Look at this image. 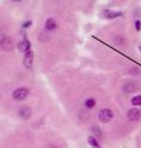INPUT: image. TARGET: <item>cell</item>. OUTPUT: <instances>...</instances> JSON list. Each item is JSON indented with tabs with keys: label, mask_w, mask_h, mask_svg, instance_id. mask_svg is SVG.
<instances>
[{
	"label": "cell",
	"mask_w": 141,
	"mask_h": 148,
	"mask_svg": "<svg viewBox=\"0 0 141 148\" xmlns=\"http://www.w3.org/2000/svg\"><path fill=\"white\" fill-rule=\"evenodd\" d=\"M12 1H15V3H19V1H21V0H12Z\"/></svg>",
	"instance_id": "ac0fdd59"
},
{
	"label": "cell",
	"mask_w": 141,
	"mask_h": 148,
	"mask_svg": "<svg viewBox=\"0 0 141 148\" xmlns=\"http://www.w3.org/2000/svg\"><path fill=\"white\" fill-rule=\"evenodd\" d=\"M17 114H19V116L21 119H30L31 115H32V110H31L30 106H22V108L19 109V111H17Z\"/></svg>",
	"instance_id": "277c9868"
},
{
	"label": "cell",
	"mask_w": 141,
	"mask_h": 148,
	"mask_svg": "<svg viewBox=\"0 0 141 148\" xmlns=\"http://www.w3.org/2000/svg\"><path fill=\"white\" fill-rule=\"evenodd\" d=\"M5 37H6V35L4 34V32H0V42H1V41L5 38Z\"/></svg>",
	"instance_id": "e0dca14e"
},
{
	"label": "cell",
	"mask_w": 141,
	"mask_h": 148,
	"mask_svg": "<svg viewBox=\"0 0 141 148\" xmlns=\"http://www.w3.org/2000/svg\"><path fill=\"white\" fill-rule=\"evenodd\" d=\"M88 143L91 146H92L93 148H101V146L98 145V142H97V140L94 138L93 136H91V137H88Z\"/></svg>",
	"instance_id": "8fae6325"
},
{
	"label": "cell",
	"mask_w": 141,
	"mask_h": 148,
	"mask_svg": "<svg viewBox=\"0 0 141 148\" xmlns=\"http://www.w3.org/2000/svg\"><path fill=\"white\" fill-rule=\"evenodd\" d=\"M113 116H114V114H113V111L111 109H102L101 111L98 112V119L101 122H104L107 123L109 122L111 120L113 119Z\"/></svg>",
	"instance_id": "6da1fadb"
},
{
	"label": "cell",
	"mask_w": 141,
	"mask_h": 148,
	"mask_svg": "<svg viewBox=\"0 0 141 148\" xmlns=\"http://www.w3.org/2000/svg\"><path fill=\"white\" fill-rule=\"evenodd\" d=\"M17 49L20 52H24V53H27L28 51H31V42L28 40H21L19 43H17Z\"/></svg>",
	"instance_id": "3957f363"
},
{
	"label": "cell",
	"mask_w": 141,
	"mask_h": 148,
	"mask_svg": "<svg viewBox=\"0 0 141 148\" xmlns=\"http://www.w3.org/2000/svg\"><path fill=\"white\" fill-rule=\"evenodd\" d=\"M85 105H86V108L91 109V108H93V106L96 105V100H94V99H87L85 101Z\"/></svg>",
	"instance_id": "5bb4252c"
},
{
	"label": "cell",
	"mask_w": 141,
	"mask_h": 148,
	"mask_svg": "<svg viewBox=\"0 0 141 148\" xmlns=\"http://www.w3.org/2000/svg\"><path fill=\"white\" fill-rule=\"evenodd\" d=\"M31 25H32V21H26V22L22 24V27H24V29H28Z\"/></svg>",
	"instance_id": "9a60e30c"
},
{
	"label": "cell",
	"mask_w": 141,
	"mask_h": 148,
	"mask_svg": "<svg viewBox=\"0 0 141 148\" xmlns=\"http://www.w3.org/2000/svg\"><path fill=\"white\" fill-rule=\"evenodd\" d=\"M92 133L94 135V137H97V138H101L102 137V131L99 130L98 126H93L92 127Z\"/></svg>",
	"instance_id": "4fadbf2b"
},
{
	"label": "cell",
	"mask_w": 141,
	"mask_h": 148,
	"mask_svg": "<svg viewBox=\"0 0 141 148\" xmlns=\"http://www.w3.org/2000/svg\"><path fill=\"white\" fill-rule=\"evenodd\" d=\"M57 27H58V24L54 18H52V17L47 18V21H45V29L49 31H53V30H55Z\"/></svg>",
	"instance_id": "ba28073f"
},
{
	"label": "cell",
	"mask_w": 141,
	"mask_h": 148,
	"mask_svg": "<svg viewBox=\"0 0 141 148\" xmlns=\"http://www.w3.org/2000/svg\"><path fill=\"white\" fill-rule=\"evenodd\" d=\"M136 89V85L134 84V83H126V84L124 85V88H123V90H124L125 92H130Z\"/></svg>",
	"instance_id": "30bf717a"
},
{
	"label": "cell",
	"mask_w": 141,
	"mask_h": 148,
	"mask_svg": "<svg viewBox=\"0 0 141 148\" xmlns=\"http://www.w3.org/2000/svg\"><path fill=\"white\" fill-rule=\"evenodd\" d=\"M135 29L138 30V31L141 30V22H140V21H136V22H135Z\"/></svg>",
	"instance_id": "2e32d148"
},
{
	"label": "cell",
	"mask_w": 141,
	"mask_h": 148,
	"mask_svg": "<svg viewBox=\"0 0 141 148\" xmlns=\"http://www.w3.org/2000/svg\"><path fill=\"white\" fill-rule=\"evenodd\" d=\"M131 104L134 106H141V95H136L131 99Z\"/></svg>",
	"instance_id": "7c38bea8"
},
{
	"label": "cell",
	"mask_w": 141,
	"mask_h": 148,
	"mask_svg": "<svg viewBox=\"0 0 141 148\" xmlns=\"http://www.w3.org/2000/svg\"><path fill=\"white\" fill-rule=\"evenodd\" d=\"M27 96H28V89H26V88H17L12 91V98L17 101L25 100Z\"/></svg>",
	"instance_id": "7a4b0ae2"
},
{
	"label": "cell",
	"mask_w": 141,
	"mask_h": 148,
	"mask_svg": "<svg viewBox=\"0 0 141 148\" xmlns=\"http://www.w3.org/2000/svg\"><path fill=\"white\" fill-rule=\"evenodd\" d=\"M104 17L107 18H115V17H119L121 16V12L120 11H111V10H106L103 12Z\"/></svg>",
	"instance_id": "9c48e42d"
},
{
	"label": "cell",
	"mask_w": 141,
	"mask_h": 148,
	"mask_svg": "<svg viewBox=\"0 0 141 148\" xmlns=\"http://www.w3.org/2000/svg\"><path fill=\"white\" fill-rule=\"evenodd\" d=\"M140 116H141V112L138 109H131L128 111V119L130 121H136V120L140 119Z\"/></svg>",
	"instance_id": "52a82bcc"
},
{
	"label": "cell",
	"mask_w": 141,
	"mask_h": 148,
	"mask_svg": "<svg viewBox=\"0 0 141 148\" xmlns=\"http://www.w3.org/2000/svg\"><path fill=\"white\" fill-rule=\"evenodd\" d=\"M32 63H33V52L32 51H28L24 57V66L26 68H31L32 67Z\"/></svg>",
	"instance_id": "8992f818"
},
{
	"label": "cell",
	"mask_w": 141,
	"mask_h": 148,
	"mask_svg": "<svg viewBox=\"0 0 141 148\" xmlns=\"http://www.w3.org/2000/svg\"><path fill=\"white\" fill-rule=\"evenodd\" d=\"M0 46H1V48L4 51H11L13 48V41H12L11 37L6 36L5 38H4L1 42H0Z\"/></svg>",
	"instance_id": "5b68a950"
},
{
	"label": "cell",
	"mask_w": 141,
	"mask_h": 148,
	"mask_svg": "<svg viewBox=\"0 0 141 148\" xmlns=\"http://www.w3.org/2000/svg\"><path fill=\"white\" fill-rule=\"evenodd\" d=\"M139 49H140V52H141V46H140V47H139Z\"/></svg>",
	"instance_id": "d6986e66"
}]
</instances>
